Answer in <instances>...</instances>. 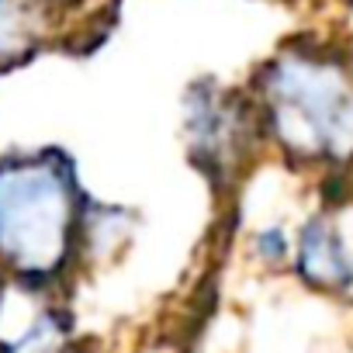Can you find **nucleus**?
Here are the masks:
<instances>
[{
    "label": "nucleus",
    "mask_w": 353,
    "mask_h": 353,
    "mask_svg": "<svg viewBox=\"0 0 353 353\" xmlns=\"http://www.w3.org/2000/svg\"><path fill=\"white\" fill-rule=\"evenodd\" d=\"M291 270L305 288L319 294H332V298L353 294V250L332 215H308L298 225Z\"/></svg>",
    "instance_id": "nucleus-4"
},
{
    "label": "nucleus",
    "mask_w": 353,
    "mask_h": 353,
    "mask_svg": "<svg viewBox=\"0 0 353 353\" xmlns=\"http://www.w3.org/2000/svg\"><path fill=\"white\" fill-rule=\"evenodd\" d=\"M263 142L298 170H353V66L346 49L291 42L250 80Z\"/></svg>",
    "instance_id": "nucleus-1"
},
{
    "label": "nucleus",
    "mask_w": 353,
    "mask_h": 353,
    "mask_svg": "<svg viewBox=\"0 0 353 353\" xmlns=\"http://www.w3.org/2000/svg\"><path fill=\"white\" fill-rule=\"evenodd\" d=\"M70 346V319L52 305H39L28 322L11 336H0V353H63Z\"/></svg>",
    "instance_id": "nucleus-7"
},
{
    "label": "nucleus",
    "mask_w": 353,
    "mask_h": 353,
    "mask_svg": "<svg viewBox=\"0 0 353 353\" xmlns=\"http://www.w3.org/2000/svg\"><path fill=\"white\" fill-rule=\"evenodd\" d=\"M87 194L59 149L0 159V274L14 288L46 294L80 263Z\"/></svg>",
    "instance_id": "nucleus-2"
},
{
    "label": "nucleus",
    "mask_w": 353,
    "mask_h": 353,
    "mask_svg": "<svg viewBox=\"0 0 353 353\" xmlns=\"http://www.w3.org/2000/svg\"><path fill=\"white\" fill-rule=\"evenodd\" d=\"M350 8H353V0H350Z\"/></svg>",
    "instance_id": "nucleus-11"
},
{
    "label": "nucleus",
    "mask_w": 353,
    "mask_h": 353,
    "mask_svg": "<svg viewBox=\"0 0 353 353\" xmlns=\"http://www.w3.org/2000/svg\"><path fill=\"white\" fill-rule=\"evenodd\" d=\"M8 288H11V281L0 274V308H4V298H8Z\"/></svg>",
    "instance_id": "nucleus-9"
},
{
    "label": "nucleus",
    "mask_w": 353,
    "mask_h": 353,
    "mask_svg": "<svg viewBox=\"0 0 353 353\" xmlns=\"http://www.w3.org/2000/svg\"><path fill=\"white\" fill-rule=\"evenodd\" d=\"M346 56H350V66H353V39H350V46H346Z\"/></svg>",
    "instance_id": "nucleus-10"
},
{
    "label": "nucleus",
    "mask_w": 353,
    "mask_h": 353,
    "mask_svg": "<svg viewBox=\"0 0 353 353\" xmlns=\"http://www.w3.org/2000/svg\"><path fill=\"white\" fill-rule=\"evenodd\" d=\"M52 28V0H0V73L39 56Z\"/></svg>",
    "instance_id": "nucleus-5"
},
{
    "label": "nucleus",
    "mask_w": 353,
    "mask_h": 353,
    "mask_svg": "<svg viewBox=\"0 0 353 353\" xmlns=\"http://www.w3.org/2000/svg\"><path fill=\"white\" fill-rule=\"evenodd\" d=\"M250 250L256 256V263L270 267V270H281V267H291V250H294V236L270 222V225H260L253 236H250Z\"/></svg>",
    "instance_id": "nucleus-8"
},
{
    "label": "nucleus",
    "mask_w": 353,
    "mask_h": 353,
    "mask_svg": "<svg viewBox=\"0 0 353 353\" xmlns=\"http://www.w3.org/2000/svg\"><path fill=\"white\" fill-rule=\"evenodd\" d=\"M132 229H135V212L87 201L80 225V260H108L114 250L128 243Z\"/></svg>",
    "instance_id": "nucleus-6"
},
{
    "label": "nucleus",
    "mask_w": 353,
    "mask_h": 353,
    "mask_svg": "<svg viewBox=\"0 0 353 353\" xmlns=\"http://www.w3.org/2000/svg\"><path fill=\"white\" fill-rule=\"evenodd\" d=\"M181 121L191 166H198L215 188H232L263 145L260 114L250 90H236L219 80H194L188 87Z\"/></svg>",
    "instance_id": "nucleus-3"
}]
</instances>
